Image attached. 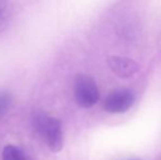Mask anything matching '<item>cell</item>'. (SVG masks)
Here are the masks:
<instances>
[{
  "mask_svg": "<svg viewBox=\"0 0 161 160\" xmlns=\"http://www.w3.org/2000/svg\"><path fill=\"white\" fill-rule=\"evenodd\" d=\"M32 124L38 136L43 139L49 150L59 152L64 147V133L62 122L54 116L47 115L44 112L33 114Z\"/></svg>",
  "mask_w": 161,
  "mask_h": 160,
  "instance_id": "obj_1",
  "label": "cell"
},
{
  "mask_svg": "<svg viewBox=\"0 0 161 160\" xmlns=\"http://www.w3.org/2000/svg\"><path fill=\"white\" fill-rule=\"evenodd\" d=\"M75 99L77 104L83 109L94 107L100 99V92L96 81L85 74H79L75 78Z\"/></svg>",
  "mask_w": 161,
  "mask_h": 160,
  "instance_id": "obj_2",
  "label": "cell"
},
{
  "mask_svg": "<svg viewBox=\"0 0 161 160\" xmlns=\"http://www.w3.org/2000/svg\"><path fill=\"white\" fill-rule=\"evenodd\" d=\"M136 97L131 90L117 89L108 93L103 102L106 112L112 114H121L127 112L135 103Z\"/></svg>",
  "mask_w": 161,
  "mask_h": 160,
  "instance_id": "obj_3",
  "label": "cell"
},
{
  "mask_svg": "<svg viewBox=\"0 0 161 160\" xmlns=\"http://www.w3.org/2000/svg\"><path fill=\"white\" fill-rule=\"evenodd\" d=\"M108 64L111 70L121 78L131 77L140 69V66L134 59L122 56H110L108 58Z\"/></svg>",
  "mask_w": 161,
  "mask_h": 160,
  "instance_id": "obj_4",
  "label": "cell"
},
{
  "mask_svg": "<svg viewBox=\"0 0 161 160\" xmlns=\"http://www.w3.org/2000/svg\"><path fill=\"white\" fill-rule=\"evenodd\" d=\"M2 160H30L26 154L14 145H7L2 150Z\"/></svg>",
  "mask_w": 161,
  "mask_h": 160,
  "instance_id": "obj_5",
  "label": "cell"
},
{
  "mask_svg": "<svg viewBox=\"0 0 161 160\" xmlns=\"http://www.w3.org/2000/svg\"><path fill=\"white\" fill-rule=\"evenodd\" d=\"M12 97L8 91H0V119L3 118L10 110Z\"/></svg>",
  "mask_w": 161,
  "mask_h": 160,
  "instance_id": "obj_6",
  "label": "cell"
},
{
  "mask_svg": "<svg viewBox=\"0 0 161 160\" xmlns=\"http://www.w3.org/2000/svg\"><path fill=\"white\" fill-rule=\"evenodd\" d=\"M0 13H1V8H0Z\"/></svg>",
  "mask_w": 161,
  "mask_h": 160,
  "instance_id": "obj_7",
  "label": "cell"
}]
</instances>
